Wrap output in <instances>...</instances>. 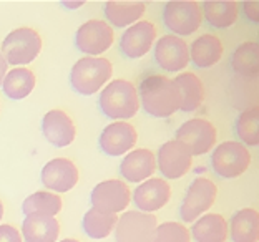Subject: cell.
<instances>
[{
    "instance_id": "6da1fadb",
    "label": "cell",
    "mask_w": 259,
    "mask_h": 242,
    "mask_svg": "<svg viewBox=\"0 0 259 242\" xmlns=\"http://www.w3.org/2000/svg\"><path fill=\"white\" fill-rule=\"evenodd\" d=\"M140 103L153 118H169L180 110L181 96L173 80L163 75H150L140 85Z\"/></svg>"
},
{
    "instance_id": "7a4b0ae2",
    "label": "cell",
    "mask_w": 259,
    "mask_h": 242,
    "mask_svg": "<svg viewBox=\"0 0 259 242\" xmlns=\"http://www.w3.org/2000/svg\"><path fill=\"white\" fill-rule=\"evenodd\" d=\"M98 105L103 115L111 120H130L140 110L138 91L132 81L113 80L100 93Z\"/></svg>"
},
{
    "instance_id": "3957f363",
    "label": "cell",
    "mask_w": 259,
    "mask_h": 242,
    "mask_svg": "<svg viewBox=\"0 0 259 242\" xmlns=\"http://www.w3.org/2000/svg\"><path fill=\"white\" fill-rule=\"evenodd\" d=\"M113 75V65L102 57H83L72 67L70 85L83 96L95 95Z\"/></svg>"
},
{
    "instance_id": "277c9868",
    "label": "cell",
    "mask_w": 259,
    "mask_h": 242,
    "mask_svg": "<svg viewBox=\"0 0 259 242\" xmlns=\"http://www.w3.org/2000/svg\"><path fill=\"white\" fill-rule=\"evenodd\" d=\"M0 52L10 65H28L42 52V38L30 27L15 28L4 38Z\"/></svg>"
},
{
    "instance_id": "5b68a950",
    "label": "cell",
    "mask_w": 259,
    "mask_h": 242,
    "mask_svg": "<svg viewBox=\"0 0 259 242\" xmlns=\"http://www.w3.org/2000/svg\"><path fill=\"white\" fill-rule=\"evenodd\" d=\"M251 166V153L239 141H225L214 148L211 168L223 179H234L244 174Z\"/></svg>"
},
{
    "instance_id": "8992f818",
    "label": "cell",
    "mask_w": 259,
    "mask_h": 242,
    "mask_svg": "<svg viewBox=\"0 0 259 242\" xmlns=\"http://www.w3.org/2000/svg\"><path fill=\"white\" fill-rule=\"evenodd\" d=\"M163 22L169 28V32L175 33V37L178 35H181V38L190 37L201 27V5L198 2H190V0L168 2L163 10Z\"/></svg>"
},
{
    "instance_id": "52a82bcc",
    "label": "cell",
    "mask_w": 259,
    "mask_h": 242,
    "mask_svg": "<svg viewBox=\"0 0 259 242\" xmlns=\"http://www.w3.org/2000/svg\"><path fill=\"white\" fill-rule=\"evenodd\" d=\"M158 219L141 211H128L118 217L115 226L116 242H153Z\"/></svg>"
},
{
    "instance_id": "ba28073f",
    "label": "cell",
    "mask_w": 259,
    "mask_h": 242,
    "mask_svg": "<svg viewBox=\"0 0 259 242\" xmlns=\"http://www.w3.org/2000/svg\"><path fill=\"white\" fill-rule=\"evenodd\" d=\"M216 128L204 118L188 120L176 129V141L188 148L191 156H203L216 144Z\"/></svg>"
},
{
    "instance_id": "9c48e42d",
    "label": "cell",
    "mask_w": 259,
    "mask_h": 242,
    "mask_svg": "<svg viewBox=\"0 0 259 242\" xmlns=\"http://www.w3.org/2000/svg\"><path fill=\"white\" fill-rule=\"evenodd\" d=\"M216 196L218 187L213 181L208 178H196L188 187L183 203H181V219L185 222H194L214 204Z\"/></svg>"
},
{
    "instance_id": "30bf717a",
    "label": "cell",
    "mask_w": 259,
    "mask_h": 242,
    "mask_svg": "<svg viewBox=\"0 0 259 242\" xmlns=\"http://www.w3.org/2000/svg\"><path fill=\"white\" fill-rule=\"evenodd\" d=\"M115 42L113 28L103 20H88L75 33V45L87 57H100Z\"/></svg>"
},
{
    "instance_id": "8fae6325",
    "label": "cell",
    "mask_w": 259,
    "mask_h": 242,
    "mask_svg": "<svg viewBox=\"0 0 259 242\" xmlns=\"http://www.w3.org/2000/svg\"><path fill=\"white\" fill-rule=\"evenodd\" d=\"M132 199V191L123 181L118 179H107L100 182L90 194L92 208H95L107 214H118L125 211Z\"/></svg>"
},
{
    "instance_id": "7c38bea8",
    "label": "cell",
    "mask_w": 259,
    "mask_h": 242,
    "mask_svg": "<svg viewBox=\"0 0 259 242\" xmlns=\"http://www.w3.org/2000/svg\"><path fill=\"white\" fill-rule=\"evenodd\" d=\"M155 62L164 72H183L190 63V49L181 37L163 35L161 38L156 40Z\"/></svg>"
},
{
    "instance_id": "4fadbf2b",
    "label": "cell",
    "mask_w": 259,
    "mask_h": 242,
    "mask_svg": "<svg viewBox=\"0 0 259 242\" xmlns=\"http://www.w3.org/2000/svg\"><path fill=\"white\" fill-rule=\"evenodd\" d=\"M193 156L180 141H166L158 150V169L166 179H180L190 173Z\"/></svg>"
},
{
    "instance_id": "5bb4252c",
    "label": "cell",
    "mask_w": 259,
    "mask_h": 242,
    "mask_svg": "<svg viewBox=\"0 0 259 242\" xmlns=\"http://www.w3.org/2000/svg\"><path fill=\"white\" fill-rule=\"evenodd\" d=\"M137 141L138 133L133 125H130L126 121H115L102 131L98 146L105 155L121 156L132 151Z\"/></svg>"
},
{
    "instance_id": "9a60e30c",
    "label": "cell",
    "mask_w": 259,
    "mask_h": 242,
    "mask_svg": "<svg viewBox=\"0 0 259 242\" xmlns=\"http://www.w3.org/2000/svg\"><path fill=\"white\" fill-rule=\"evenodd\" d=\"M156 40V27L151 22L140 20L123 32L120 38V50L126 58L137 60L145 57L153 49Z\"/></svg>"
},
{
    "instance_id": "2e32d148",
    "label": "cell",
    "mask_w": 259,
    "mask_h": 242,
    "mask_svg": "<svg viewBox=\"0 0 259 242\" xmlns=\"http://www.w3.org/2000/svg\"><path fill=\"white\" fill-rule=\"evenodd\" d=\"M133 201L141 212L151 214L163 209L171 199V186L161 178H150L143 181L133 192Z\"/></svg>"
},
{
    "instance_id": "e0dca14e",
    "label": "cell",
    "mask_w": 259,
    "mask_h": 242,
    "mask_svg": "<svg viewBox=\"0 0 259 242\" xmlns=\"http://www.w3.org/2000/svg\"><path fill=\"white\" fill-rule=\"evenodd\" d=\"M78 169L67 158L50 159L42 169V182L47 189L55 192H68L78 182Z\"/></svg>"
},
{
    "instance_id": "ac0fdd59",
    "label": "cell",
    "mask_w": 259,
    "mask_h": 242,
    "mask_svg": "<svg viewBox=\"0 0 259 242\" xmlns=\"http://www.w3.org/2000/svg\"><path fill=\"white\" fill-rule=\"evenodd\" d=\"M45 139L55 148L70 146L75 141L76 128L73 120L62 110H50L42 120Z\"/></svg>"
},
{
    "instance_id": "d6986e66",
    "label": "cell",
    "mask_w": 259,
    "mask_h": 242,
    "mask_svg": "<svg viewBox=\"0 0 259 242\" xmlns=\"http://www.w3.org/2000/svg\"><path fill=\"white\" fill-rule=\"evenodd\" d=\"M156 171V158L153 151L140 148L130 151L120 164V174L130 182H141L150 179Z\"/></svg>"
},
{
    "instance_id": "ffe728a7",
    "label": "cell",
    "mask_w": 259,
    "mask_h": 242,
    "mask_svg": "<svg viewBox=\"0 0 259 242\" xmlns=\"http://www.w3.org/2000/svg\"><path fill=\"white\" fill-rule=\"evenodd\" d=\"M188 49H190V62H193L196 68L214 67L216 63H220L225 53V45L221 38L209 33L198 37Z\"/></svg>"
},
{
    "instance_id": "44dd1931",
    "label": "cell",
    "mask_w": 259,
    "mask_h": 242,
    "mask_svg": "<svg viewBox=\"0 0 259 242\" xmlns=\"http://www.w3.org/2000/svg\"><path fill=\"white\" fill-rule=\"evenodd\" d=\"M22 234L25 242H57L60 224L52 216L30 214L23 219Z\"/></svg>"
},
{
    "instance_id": "7402d4cb",
    "label": "cell",
    "mask_w": 259,
    "mask_h": 242,
    "mask_svg": "<svg viewBox=\"0 0 259 242\" xmlns=\"http://www.w3.org/2000/svg\"><path fill=\"white\" fill-rule=\"evenodd\" d=\"M228 222L221 214H204L194 221L191 234L194 242H226L228 240Z\"/></svg>"
},
{
    "instance_id": "603a6c76",
    "label": "cell",
    "mask_w": 259,
    "mask_h": 242,
    "mask_svg": "<svg viewBox=\"0 0 259 242\" xmlns=\"http://www.w3.org/2000/svg\"><path fill=\"white\" fill-rule=\"evenodd\" d=\"M103 12L111 25L116 28H125L141 20L146 12V5L143 2H121V0L113 2L111 0L103 5Z\"/></svg>"
},
{
    "instance_id": "cb8c5ba5",
    "label": "cell",
    "mask_w": 259,
    "mask_h": 242,
    "mask_svg": "<svg viewBox=\"0 0 259 242\" xmlns=\"http://www.w3.org/2000/svg\"><path fill=\"white\" fill-rule=\"evenodd\" d=\"M173 81H175V85L178 86V91L181 96L180 110L185 111V113L196 111L204 102V85H203V81L199 80V76H196L191 72H185L176 76Z\"/></svg>"
},
{
    "instance_id": "d4e9b609",
    "label": "cell",
    "mask_w": 259,
    "mask_h": 242,
    "mask_svg": "<svg viewBox=\"0 0 259 242\" xmlns=\"http://www.w3.org/2000/svg\"><path fill=\"white\" fill-rule=\"evenodd\" d=\"M234 242L259 240V212L254 208H244L233 216L231 226H228Z\"/></svg>"
},
{
    "instance_id": "484cf974",
    "label": "cell",
    "mask_w": 259,
    "mask_h": 242,
    "mask_svg": "<svg viewBox=\"0 0 259 242\" xmlns=\"http://www.w3.org/2000/svg\"><path fill=\"white\" fill-rule=\"evenodd\" d=\"M37 78L32 70H28L25 67L22 68H14L10 70V73L5 75V78L2 81V90L5 93V96L10 100H23L33 91Z\"/></svg>"
},
{
    "instance_id": "4316f807",
    "label": "cell",
    "mask_w": 259,
    "mask_h": 242,
    "mask_svg": "<svg viewBox=\"0 0 259 242\" xmlns=\"http://www.w3.org/2000/svg\"><path fill=\"white\" fill-rule=\"evenodd\" d=\"M203 17L211 27L214 28H229L234 25L239 17V5L236 2H229V0H223V2H204L203 4Z\"/></svg>"
},
{
    "instance_id": "83f0119b",
    "label": "cell",
    "mask_w": 259,
    "mask_h": 242,
    "mask_svg": "<svg viewBox=\"0 0 259 242\" xmlns=\"http://www.w3.org/2000/svg\"><path fill=\"white\" fill-rule=\"evenodd\" d=\"M118 217L115 214H107L95 208H90L83 216V231L92 239H105L115 231Z\"/></svg>"
},
{
    "instance_id": "f1b7e54d",
    "label": "cell",
    "mask_w": 259,
    "mask_h": 242,
    "mask_svg": "<svg viewBox=\"0 0 259 242\" xmlns=\"http://www.w3.org/2000/svg\"><path fill=\"white\" fill-rule=\"evenodd\" d=\"M231 67L238 75L256 76L259 73V45L257 42H244L234 50Z\"/></svg>"
},
{
    "instance_id": "f546056e",
    "label": "cell",
    "mask_w": 259,
    "mask_h": 242,
    "mask_svg": "<svg viewBox=\"0 0 259 242\" xmlns=\"http://www.w3.org/2000/svg\"><path fill=\"white\" fill-rule=\"evenodd\" d=\"M62 211V198L49 191H37L30 194L22 204V212L25 216L44 214L55 217Z\"/></svg>"
},
{
    "instance_id": "4dcf8cb0",
    "label": "cell",
    "mask_w": 259,
    "mask_h": 242,
    "mask_svg": "<svg viewBox=\"0 0 259 242\" xmlns=\"http://www.w3.org/2000/svg\"><path fill=\"white\" fill-rule=\"evenodd\" d=\"M236 134L239 138V143L243 141L246 146H257L259 144V108L244 110L236 120Z\"/></svg>"
},
{
    "instance_id": "1f68e13d",
    "label": "cell",
    "mask_w": 259,
    "mask_h": 242,
    "mask_svg": "<svg viewBox=\"0 0 259 242\" xmlns=\"http://www.w3.org/2000/svg\"><path fill=\"white\" fill-rule=\"evenodd\" d=\"M153 242H191V235L181 222L169 221L158 224Z\"/></svg>"
},
{
    "instance_id": "d6a6232c",
    "label": "cell",
    "mask_w": 259,
    "mask_h": 242,
    "mask_svg": "<svg viewBox=\"0 0 259 242\" xmlns=\"http://www.w3.org/2000/svg\"><path fill=\"white\" fill-rule=\"evenodd\" d=\"M0 242H22V234L10 224L0 226Z\"/></svg>"
},
{
    "instance_id": "836d02e7",
    "label": "cell",
    "mask_w": 259,
    "mask_h": 242,
    "mask_svg": "<svg viewBox=\"0 0 259 242\" xmlns=\"http://www.w3.org/2000/svg\"><path fill=\"white\" fill-rule=\"evenodd\" d=\"M257 7H259V2H244L243 4L246 17H248V19L251 22H254V23L259 22V9Z\"/></svg>"
},
{
    "instance_id": "e575fe53",
    "label": "cell",
    "mask_w": 259,
    "mask_h": 242,
    "mask_svg": "<svg viewBox=\"0 0 259 242\" xmlns=\"http://www.w3.org/2000/svg\"><path fill=\"white\" fill-rule=\"evenodd\" d=\"M7 68H9V63L5 62L2 52H0V86H2V81L5 78V75H7Z\"/></svg>"
},
{
    "instance_id": "d590c367",
    "label": "cell",
    "mask_w": 259,
    "mask_h": 242,
    "mask_svg": "<svg viewBox=\"0 0 259 242\" xmlns=\"http://www.w3.org/2000/svg\"><path fill=\"white\" fill-rule=\"evenodd\" d=\"M85 2H81V0H80V2H67V0H65V2H62V5H63V7H67V9H70V10H75V9H80L81 7V5H83Z\"/></svg>"
},
{
    "instance_id": "8d00e7d4",
    "label": "cell",
    "mask_w": 259,
    "mask_h": 242,
    "mask_svg": "<svg viewBox=\"0 0 259 242\" xmlns=\"http://www.w3.org/2000/svg\"><path fill=\"white\" fill-rule=\"evenodd\" d=\"M2 217H4V204H2V201H0V221H2Z\"/></svg>"
},
{
    "instance_id": "74e56055",
    "label": "cell",
    "mask_w": 259,
    "mask_h": 242,
    "mask_svg": "<svg viewBox=\"0 0 259 242\" xmlns=\"http://www.w3.org/2000/svg\"><path fill=\"white\" fill-rule=\"evenodd\" d=\"M60 242H80V240H76V239H63Z\"/></svg>"
}]
</instances>
